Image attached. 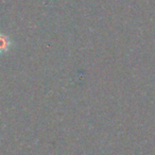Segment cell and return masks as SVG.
I'll return each instance as SVG.
<instances>
[{"instance_id":"1","label":"cell","mask_w":155,"mask_h":155,"mask_svg":"<svg viewBox=\"0 0 155 155\" xmlns=\"http://www.w3.org/2000/svg\"><path fill=\"white\" fill-rule=\"evenodd\" d=\"M11 48V41L8 36L0 34V53H5Z\"/></svg>"}]
</instances>
